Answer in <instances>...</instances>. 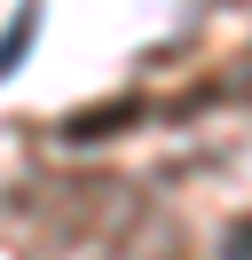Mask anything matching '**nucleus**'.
<instances>
[{
    "label": "nucleus",
    "instance_id": "4",
    "mask_svg": "<svg viewBox=\"0 0 252 260\" xmlns=\"http://www.w3.org/2000/svg\"><path fill=\"white\" fill-rule=\"evenodd\" d=\"M220 252H229V260H252V221H236L229 237H220Z\"/></svg>",
    "mask_w": 252,
    "mask_h": 260
},
{
    "label": "nucleus",
    "instance_id": "1",
    "mask_svg": "<svg viewBox=\"0 0 252 260\" xmlns=\"http://www.w3.org/2000/svg\"><path fill=\"white\" fill-rule=\"evenodd\" d=\"M142 118V95H118V103H94V111H71L55 126V142H71V150H87V142H110L118 126H134Z\"/></svg>",
    "mask_w": 252,
    "mask_h": 260
},
{
    "label": "nucleus",
    "instance_id": "3",
    "mask_svg": "<svg viewBox=\"0 0 252 260\" xmlns=\"http://www.w3.org/2000/svg\"><path fill=\"white\" fill-rule=\"evenodd\" d=\"M63 260H134V244H126V237H110V229H103V237H79V244H71Z\"/></svg>",
    "mask_w": 252,
    "mask_h": 260
},
{
    "label": "nucleus",
    "instance_id": "2",
    "mask_svg": "<svg viewBox=\"0 0 252 260\" xmlns=\"http://www.w3.org/2000/svg\"><path fill=\"white\" fill-rule=\"evenodd\" d=\"M40 16H47V0H16V16L0 24V79H16L32 55V40H40Z\"/></svg>",
    "mask_w": 252,
    "mask_h": 260
}]
</instances>
